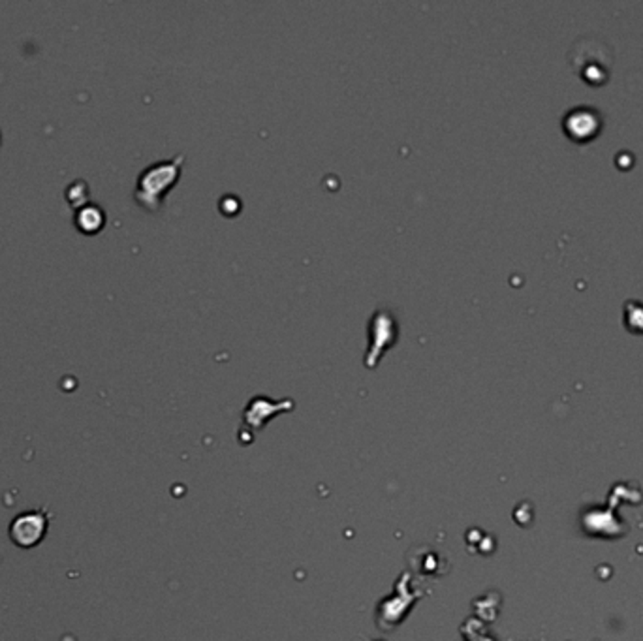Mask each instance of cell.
Wrapping results in <instances>:
<instances>
[{"instance_id": "cell-1", "label": "cell", "mask_w": 643, "mask_h": 641, "mask_svg": "<svg viewBox=\"0 0 643 641\" xmlns=\"http://www.w3.org/2000/svg\"><path fill=\"white\" fill-rule=\"evenodd\" d=\"M185 164V154L179 153L167 158V160L149 164L139 175H137L136 188H134V199L143 209L156 213L160 211L167 192L172 190L175 183L179 181L181 172Z\"/></svg>"}, {"instance_id": "cell-2", "label": "cell", "mask_w": 643, "mask_h": 641, "mask_svg": "<svg viewBox=\"0 0 643 641\" xmlns=\"http://www.w3.org/2000/svg\"><path fill=\"white\" fill-rule=\"evenodd\" d=\"M570 62L575 72L591 85H604L610 77L613 64L612 50L598 38H582L574 43Z\"/></svg>"}, {"instance_id": "cell-3", "label": "cell", "mask_w": 643, "mask_h": 641, "mask_svg": "<svg viewBox=\"0 0 643 641\" xmlns=\"http://www.w3.org/2000/svg\"><path fill=\"white\" fill-rule=\"evenodd\" d=\"M365 367H375L384 354L391 350L399 340V322L388 308H377L367 324Z\"/></svg>"}, {"instance_id": "cell-4", "label": "cell", "mask_w": 643, "mask_h": 641, "mask_svg": "<svg viewBox=\"0 0 643 641\" xmlns=\"http://www.w3.org/2000/svg\"><path fill=\"white\" fill-rule=\"evenodd\" d=\"M563 126L564 132L574 142H589V139L596 137L598 130L602 128V115L589 105H582V107H575V110L566 113Z\"/></svg>"}, {"instance_id": "cell-5", "label": "cell", "mask_w": 643, "mask_h": 641, "mask_svg": "<svg viewBox=\"0 0 643 641\" xmlns=\"http://www.w3.org/2000/svg\"><path fill=\"white\" fill-rule=\"evenodd\" d=\"M12 540L19 548H32L36 545L45 534V518L42 513L31 512L19 515L10 529Z\"/></svg>"}, {"instance_id": "cell-6", "label": "cell", "mask_w": 643, "mask_h": 641, "mask_svg": "<svg viewBox=\"0 0 643 641\" xmlns=\"http://www.w3.org/2000/svg\"><path fill=\"white\" fill-rule=\"evenodd\" d=\"M75 228L80 229L81 234H98L100 229L104 228L105 224V213L104 209L96 204H85L83 207L75 211L74 215Z\"/></svg>"}, {"instance_id": "cell-7", "label": "cell", "mask_w": 643, "mask_h": 641, "mask_svg": "<svg viewBox=\"0 0 643 641\" xmlns=\"http://www.w3.org/2000/svg\"><path fill=\"white\" fill-rule=\"evenodd\" d=\"M66 199L70 202V205H74V207H83V205L87 204L89 199V186L83 183V181H74L72 185L68 186V190H66Z\"/></svg>"}, {"instance_id": "cell-8", "label": "cell", "mask_w": 643, "mask_h": 641, "mask_svg": "<svg viewBox=\"0 0 643 641\" xmlns=\"http://www.w3.org/2000/svg\"><path fill=\"white\" fill-rule=\"evenodd\" d=\"M626 326L636 333H643V303H626Z\"/></svg>"}]
</instances>
